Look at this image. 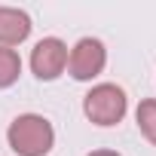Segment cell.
I'll return each mask as SVG.
<instances>
[{
  "label": "cell",
  "instance_id": "obj_1",
  "mask_svg": "<svg viewBox=\"0 0 156 156\" xmlns=\"http://www.w3.org/2000/svg\"><path fill=\"white\" fill-rule=\"evenodd\" d=\"M6 144L16 156H49L55 147V126L43 113H19L6 129Z\"/></svg>",
  "mask_w": 156,
  "mask_h": 156
},
{
  "label": "cell",
  "instance_id": "obj_2",
  "mask_svg": "<svg viewBox=\"0 0 156 156\" xmlns=\"http://www.w3.org/2000/svg\"><path fill=\"white\" fill-rule=\"evenodd\" d=\"M83 113L92 126H101V129L119 126L129 113V95L116 83H95L83 95Z\"/></svg>",
  "mask_w": 156,
  "mask_h": 156
},
{
  "label": "cell",
  "instance_id": "obj_3",
  "mask_svg": "<svg viewBox=\"0 0 156 156\" xmlns=\"http://www.w3.org/2000/svg\"><path fill=\"white\" fill-rule=\"evenodd\" d=\"M107 67V46L98 37H80L67 49V73L76 83H92Z\"/></svg>",
  "mask_w": 156,
  "mask_h": 156
},
{
  "label": "cell",
  "instance_id": "obj_4",
  "mask_svg": "<svg viewBox=\"0 0 156 156\" xmlns=\"http://www.w3.org/2000/svg\"><path fill=\"white\" fill-rule=\"evenodd\" d=\"M31 73L40 83H52L67 70V43L58 37H43L31 49Z\"/></svg>",
  "mask_w": 156,
  "mask_h": 156
},
{
  "label": "cell",
  "instance_id": "obj_5",
  "mask_svg": "<svg viewBox=\"0 0 156 156\" xmlns=\"http://www.w3.org/2000/svg\"><path fill=\"white\" fill-rule=\"evenodd\" d=\"M34 31V22L25 9H16V6H0V46L6 49H16L22 46Z\"/></svg>",
  "mask_w": 156,
  "mask_h": 156
},
{
  "label": "cell",
  "instance_id": "obj_6",
  "mask_svg": "<svg viewBox=\"0 0 156 156\" xmlns=\"http://www.w3.org/2000/svg\"><path fill=\"white\" fill-rule=\"evenodd\" d=\"M135 122L138 132L156 147V98H141V104L135 107Z\"/></svg>",
  "mask_w": 156,
  "mask_h": 156
},
{
  "label": "cell",
  "instance_id": "obj_7",
  "mask_svg": "<svg viewBox=\"0 0 156 156\" xmlns=\"http://www.w3.org/2000/svg\"><path fill=\"white\" fill-rule=\"evenodd\" d=\"M19 76H22V58H19V52L0 46V89L16 86Z\"/></svg>",
  "mask_w": 156,
  "mask_h": 156
},
{
  "label": "cell",
  "instance_id": "obj_8",
  "mask_svg": "<svg viewBox=\"0 0 156 156\" xmlns=\"http://www.w3.org/2000/svg\"><path fill=\"white\" fill-rule=\"evenodd\" d=\"M86 156H122L119 150H107V147H101V150H92V153H86Z\"/></svg>",
  "mask_w": 156,
  "mask_h": 156
}]
</instances>
